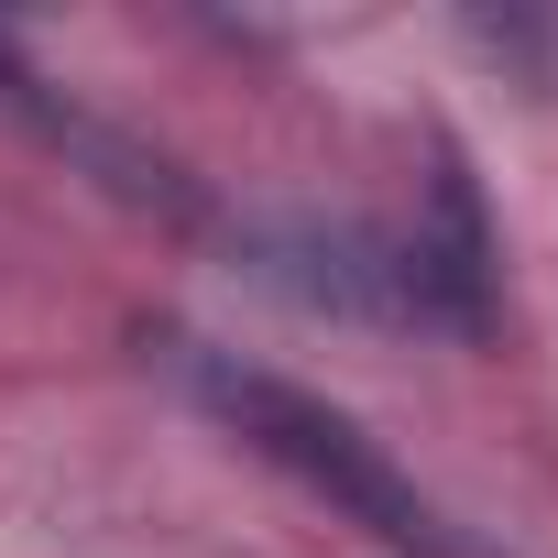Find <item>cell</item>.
<instances>
[{
	"mask_svg": "<svg viewBox=\"0 0 558 558\" xmlns=\"http://www.w3.org/2000/svg\"><path fill=\"white\" fill-rule=\"evenodd\" d=\"M252 274H263L274 296H296V307H329V318H384V329L427 318L405 241H384V230H351V219H340V230H329V219L252 230Z\"/></svg>",
	"mask_w": 558,
	"mask_h": 558,
	"instance_id": "2",
	"label": "cell"
},
{
	"mask_svg": "<svg viewBox=\"0 0 558 558\" xmlns=\"http://www.w3.org/2000/svg\"><path fill=\"white\" fill-rule=\"evenodd\" d=\"M186 384L208 395V416L219 427H241V449H263L274 471H296L307 493H329L351 525H373L395 558H504V547H482L471 525H449L329 395H307V384H286V373H252V362H230V351H186Z\"/></svg>",
	"mask_w": 558,
	"mask_h": 558,
	"instance_id": "1",
	"label": "cell"
},
{
	"mask_svg": "<svg viewBox=\"0 0 558 558\" xmlns=\"http://www.w3.org/2000/svg\"><path fill=\"white\" fill-rule=\"evenodd\" d=\"M34 77H23V56H12V34H0V99H23Z\"/></svg>",
	"mask_w": 558,
	"mask_h": 558,
	"instance_id": "3",
	"label": "cell"
}]
</instances>
